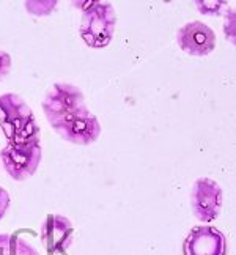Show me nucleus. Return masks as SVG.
I'll use <instances>...</instances> for the list:
<instances>
[{"mask_svg":"<svg viewBox=\"0 0 236 255\" xmlns=\"http://www.w3.org/2000/svg\"><path fill=\"white\" fill-rule=\"evenodd\" d=\"M191 208L202 222H211L222 208V188L211 178H199L192 184Z\"/></svg>","mask_w":236,"mask_h":255,"instance_id":"39448f33","label":"nucleus"},{"mask_svg":"<svg viewBox=\"0 0 236 255\" xmlns=\"http://www.w3.org/2000/svg\"><path fill=\"white\" fill-rule=\"evenodd\" d=\"M82 9L79 33L85 44L96 49L109 46L117 24L114 6L107 2H85Z\"/></svg>","mask_w":236,"mask_h":255,"instance_id":"7ed1b4c3","label":"nucleus"},{"mask_svg":"<svg viewBox=\"0 0 236 255\" xmlns=\"http://www.w3.org/2000/svg\"><path fill=\"white\" fill-rule=\"evenodd\" d=\"M43 112L52 129L74 145H92L101 134L98 117L85 104L79 87L66 82L54 84L43 98Z\"/></svg>","mask_w":236,"mask_h":255,"instance_id":"f257e3e1","label":"nucleus"},{"mask_svg":"<svg viewBox=\"0 0 236 255\" xmlns=\"http://www.w3.org/2000/svg\"><path fill=\"white\" fill-rule=\"evenodd\" d=\"M0 128L6 139L14 143L39 139V126L32 109L16 93L0 96Z\"/></svg>","mask_w":236,"mask_h":255,"instance_id":"f03ea898","label":"nucleus"},{"mask_svg":"<svg viewBox=\"0 0 236 255\" xmlns=\"http://www.w3.org/2000/svg\"><path fill=\"white\" fill-rule=\"evenodd\" d=\"M3 170L14 181H25L33 176L41 162V145L38 140L30 142H8V145L0 151Z\"/></svg>","mask_w":236,"mask_h":255,"instance_id":"20e7f679","label":"nucleus"},{"mask_svg":"<svg viewBox=\"0 0 236 255\" xmlns=\"http://www.w3.org/2000/svg\"><path fill=\"white\" fill-rule=\"evenodd\" d=\"M183 255H227V238L216 227L199 225L186 237Z\"/></svg>","mask_w":236,"mask_h":255,"instance_id":"6e6552de","label":"nucleus"},{"mask_svg":"<svg viewBox=\"0 0 236 255\" xmlns=\"http://www.w3.org/2000/svg\"><path fill=\"white\" fill-rule=\"evenodd\" d=\"M176 43L183 52L192 57L210 55L216 47V35L210 25L200 21L184 24L176 32Z\"/></svg>","mask_w":236,"mask_h":255,"instance_id":"0eeeda50","label":"nucleus"},{"mask_svg":"<svg viewBox=\"0 0 236 255\" xmlns=\"http://www.w3.org/2000/svg\"><path fill=\"white\" fill-rule=\"evenodd\" d=\"M39 237L51 255H65L74 240V225L63 214H47L39 229Z\"/></svg>","mask_w":236,"mask_h":255,"instance_id":"423d86ee","label":"nucleus"},{"mask_svg":"<svg viewBox=\"0 0 236 255\" xmlns=\"http://www.w3.org/2000/svg\"><path fill=\"white\" fill-rule=\"evenodd\" d=\"M9 202H11V199H9V194L6 189H3L2 186H0V219L3 218L5 213L8 211L9 208Z\"/></svg>","mask_w":236,"mask_h":255,"instance_id":"ddd939ff","label":"nucleus"},{"mask_svg":"<svg viewBox=\"0 0 236 255\" xmlns=\"http://www.w3.org/2000/svg\"><path fill=\"white\" fill-rule=\"evenodd\" d=\"M57 2H25V8L28 13L35 16H44L49 14L55 8Z\"/></svg>","mask_w":236,"mask_h":255,"instance_id":"9d476101","label":"nucleus"},{"mask_svg":"<svg viewBox=\"0 0 236 255\" xmlns=\"http://www.w3.org/2000/svg\"><path fill=\"white\" fill-rule=\"evenodd\" d=\"M11 70V57L8 52L0 51V81H3Z\"/></svg>","mask_w":236,"mask_h":255,"instance_id":"f8f14e48","label":"nucleus"},{"mask_svg":"<svg viewBox=\"0 0 236 255\" xmlns=\"http://www.w3.org/2000/svg\"><path fill=\"white\" fill-rule=\"evenodd\" d=\"M195 3H197V8H199L203 14L218 13L222 8V5H225V2H195Z\"/></svg>","mask_w":236,"mask_h":255,"instance_id":"9b49d317","label":"nucleus"},{"mask_svg":"<svg viewBox=\"0 0 236 255\" xmlns=\"http://www.w3.org/2000/svg\"><path fill=\"white\" fill-rule=\"evenodd\" d=\"M0 255H39L25 238L19 235H0Z\"/></svg>","mask_w":236,"mask_h":255,"instance_id":"1a4fd4ad","label":"nucleus"}]
</instances>
